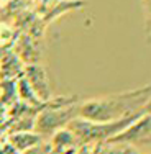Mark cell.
<instances>
[{
  "label": "cell",
  "mask_w": 151,
  "mask_h": 154,
  "mask_svg": "<svg viewBox=\"0 0 151 154\" xmlns=\"http://www.w3.org/2000/svg\"><path fill=\"white\" fill-rule=\"evenodd\" d=\"M149 97L151 84L133 90L87 98L79 102L77 116L89 122H117V120L140 113Z\"/></svg>",
  "instance_id": "obj_1"
},
{
  "label": "cell",
  "mask_w": 151,
  "mask_h": 154,
  "mask_svg": "<svg viewBox=\"0 0 151 154\" xmlns=\"http://www.w3.org/2000/svg\"><path fill=\"white\" fill-rule=\"evenodd\" d=\"M77 97L69 98H56L48 100L43 103V110L38 112L33 122V130L41 138L53 136L56 131L68 128V125L77 118V107H79Z\"/></svg>",
  "instance_id": "obj_2"
},
{
  "label": "cell",
  "mask_w": 151,
  "mask_h": 154,
  "mask_svg": "<svg viewBox=\"0 0 151 154\" xmlns=\"http://www.w3.org/2000/svg\"><path fill=\"white\" fill-rule=\"evenodd\" d=\"M141 115L143 112H140L127 118L117 120V122H89V120L77 116L68 125V130L77 138V141L82 146H94L117 136L120 131H123L128 125L133 123Z\"/></svg>",
  "instance_id": "obj_3"
},
{
  "label": "cell",
  "mask_w": 151,
  "mask_h": 154,
  "mask_svg": "<svg viewBox=\"0 0 151 154\" xmlns=\"http://www.w3.org/2000/svg\"><path fill=\"white\" fill-rule=\"evenodd\" d=\"M109 141L128 144L138 149L141 154L151 152V115L143 113L133 123L128 125L123 131H120L117 136L110 138Z\"/></svg>",
  "instance_id": "obj_4"
},
{
  "label": "cell",
  "mask_w": 151,
  "mask_h": 154,
  "mask_svg": "<svg viewBox=\"0 0 151 154\" xmlns=\"http://www.w3.org/2000/svg\"><path fill=\"white\" fill-rule=\"evenodd\" d=\"M23 79L27 80L31 92L36 95V98L39 102L45 103L51 98V89H49V82H48L46 71L39 64H28L25 67Z\"/></svg>",
  "instance_id": "obj_5"
},
{
  "label": "cell",
  "mask_w": 151,
  "mask_h": 154,
  "mask_svg": "<svg viewBox=\"0 0 151 154\" xmlns=\"http://www.w3.org/2000/svg\"><path fill=\"white\" fill-rule=\"evenodd\" d=\"M80 146L82 144L68 128L56 131L51 136V151L56 154H76Z\"/></svg>",
  "instance_id": "obj_6"
},
{
  "label": "cell",
  "mask_w": 151,
  "mask_h": 154,
  "mask_svg": "<svg viewBox=\"0 0 151 154\" xmlns=\"http://www.w3.org/2000/svg\"><path fill=\"white\" fill-rule=\"evenodd\" d=\"M41 136L35 131H18V133H13L10 136V144L15 151H27V149H31L35 146L41 144Z\"/></svg>",
  "instance_id": "obj_7"
},
{
  "label": "cell",
  "mask_w": 151,
  "mask_h": 154,
  "mask_svg": "<svg viewBox=\"0 0 151 154\" xmlns=\"http://www.w3.org/2000/svg\"><path fill=\"white\" fill-rule=\"evenodd\" d=\"M90 154H141V152L128 144H123V143L104 141L90 146Z\"/></svg>",
  "instance_id": "obj_8"
},
{
  "label": "cell",
  "mask_w": 151,
  "mask_h": 154,
  "mask_svg": "<svg viewBox=\"0 0 151 154\" xmlns=\"http://www.w3.org/2000/svg\"><path fill=\"white\" fill-rule=\"evenodd\" d=\"M145 10H146V28L151 31V0H145Z\"/></svg>",
  "instance_id": "obj_9"
},
{
  "label": "cell",
  "mask_w": 151,
  "mask_h": 154,
  "mask_svg": "<svg viewBox=\"0 0 151 154\" xmlns=\"http://www.w3.org/2000/svg\"><path fill=\"white\" fill-rule=\"evenodd\" d=\"M141 112L145 113V115H151V97L148 98V100L145 102V105H143Z\"/></svg>",
  "instance_id": "obj_10"
},
{
  "label": "cell",
  "mask_w": 151,
  "mask_h": 154,
  "mask_svg": "<svg viewBox=\"0 0 151 154\" xmlns=\"http://www.w3.org/2000/svg\"><path fill=\"white\" fill-rule=\"evenodd\" d=\"M23 154H43V151H41V144L35 146V148H31V149H27V151H23Z\"/></svg>",
  "instance_id": "obj_11"
}]
</instances>
